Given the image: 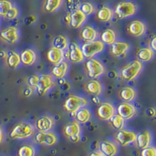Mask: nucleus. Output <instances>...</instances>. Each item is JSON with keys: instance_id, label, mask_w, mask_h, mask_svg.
Wrapping results in <instances>:
<instances>
[{"instance_id": "1", "label": "nucleus", "mask_w": 156, "mask_h": 156, "mask_svg": "<svg viewBox=\"0 0 156 156\" xmlns=\"http://www.w3.org/2000/svg\"><path fill=\"white\" fill-rule=\"evenodd\" d=\"M34 133V126L27 122H20L11 130L9 136L12 139H27Z\"/></svg>"}, {"instance_id": "2", "label": "nucleus", "mask_w": 156, "mask_h": 156, "mask_svg": "<svg viewBox=\"0 0 156 156\" xmlns=\"http://www.w3.org/2000/svg\"><path fill=\"white\" fill-rule=\"evenodd\" d=\"M142 63L138 60H135L127 64L122 68L120 72L121 77L125 80L130 81L137 76L142 69Z\"/></svg>"}, {"instance_id": "3", "label": "nucleus", "mask_w": 156, "mask_h": 156, "mask_svg": "<svg viewBox=\"0 0 156 156\" xmlns=\"http://www.w3.org/2000/svg\"><path fill=\"white\" fill-rule=\"evenodd\" d=\"M80 48L84 58H91L103 51V49L105 48V44L101 41L95 40L90 42H86L82 45Z\"/></svg>"}, {"instance_id": "4", "label": "nucleus", "mask_w": 156, "mask_h": 156, "mask_svg": "<svg viewBox=\"0 0 156 156\" xmlns=\"http://www.w3.org/2000/svg\"><path fill=\"white\" fill-rule=\"evenodd\" d=\"M136 9L137 7L133 2L122 1L116 5L115 13L119 18L123 19L134 15L136 12Z\"/></svg>"}, {"instance_id": "5", "label": "nucleus", "mask_w": 156, "mask_h": 156, "mask_svg": "<svg viewBox=\"0 0 156 156\" xmlns=\"http://www.w3.org/2000/svg\"><path fill=\"white\" fill-rule=\"evenodd\" d=\"M87 104L85 98L76 95H70L64 103V108L70 112H76L80 108H83Z\"/></svg>"}, {"instance_id": "6", "label": "nucleus", "mask_w": 156, "mask_h": 156, "mask_svg": "<svg viewBox=\"0 0 156 156\" xmlns=\"http://www.w3.org/2000/svg\"><path fill=\"white\" fill-rule=\"evenodd\" d=\"M86 69L87 70V75L91 79H95L101 76L105 72V67L99 61L90 58L86 62Z\"/></svg>"}, {"instance_id": "7", "label": "nucleus", "mask_w": 156, "mask_h": 156, "mask_svg": "<svg viewBox=\"0 0 156 156\" xmlns=\"http://www.w3.org/2000/svg\"><path fill=\"white\" fill-rule=\"evenodd\" d=\"M136 136V134L134 132L122 129L115 133V139L119 145L127 146L135 142Z\"/></svg>"}, {"instance_id": "8", "label": "nucleus", "mask_w": 156, "mask_h": 156, "mask_svg": "<svg viewBox=\"0 0 156 156\" xmlns=\"http://www.w3.org/2000/svg\"><path fill=\"white\" fill-rule=\"evenodd\" d=\"M34 141L38 144L52 146L57 142V136L51 132H38L34 136Z\"/></svg>"}, {"instance_id": "9", "label": "nucleus", "mask_w": 156, "mask_h": 156, "mask_svg": "<svg viewBox=\"0 0 156 156\" xmlns=\"http://www.w3.org/2000/svg\"><path fill=\"white\" fill-rule=\"evenodd\" d=\"M53 82L51 76L48 74H41L39 76L38 82H37V92L39 95H44L46 94V92L52 87Z\"/></svg>"}, {"instance_id": "10", "label": "nucleus", "mask_w": 156, "mask_h": 156, "mask_svg": "<svg viewBox=\"0 0 156 156\" xmlns=\"http://www.w3.org/2000/svg\"><path fill=\"white\" fill-rule=\"evenodd\" d=\"M0 37L2 41L9 44H14L19 39V31L15 27H9L2 30L0 33Z\"/></svg>"}, {"instance_id": "11", "label": "nucleus", "mask_w": 156, "mask_h": 156, "mask_svg": "<svg viewBox=\"0 0 156 156\" xmlns=\"http://www.w3.org/2000/svg\"><path fill=\"white\" fill-rule=\"evenodd\" d=\"M136 113V109L132 104L129 102H123L117 108V114L124 119L133 118Z\"/></svg>"}, {"instance_id": "12", "label": "nucleus", "mask_w": 156, "mask_h": 156, "mask_svg": "<svg viewBox=\"0 0 156 156\" xmlns=\"http://www.w3.org/2000/svg\"><path fill=\"white\" fill-rule=\"evenodd\" d=\"M115 108L110 103H103L98 108L97 113L102 120H109L115 115Z\"/></svg>"}, {"instance_id": "13", "label": "nucleus", "mask_w": 156, "mask_h": 156, "mask_svg": "<svg viewBox=\"0 0 156 156\" xmlns=\"http://www.w3.org/2000/svg\"><path fill=\"white\" fill-rule=\"evenodd\" d=\"M67 57L71 62H75V63L82 62L84 59V56L82 53L81 48L80 46H78L76 43H73L69 45Z\"/></svg>"}, {"instance_id": "14", "label": "nucleus", "mask_w": 156, "mask_h": 156, "mask_svg": "<svg viewBox=\"0 0 156 156\" xmlns=\"http://www.w3.org/2000/svg\"><path fill=\"white\" fill-rule=\"evenodd\" d=\"M53 124L54 121L51 117L44 115L36 120L35 127L39 132H48L52 128Z\"/></svg>"}, {"instance_id": "15", "label": "nucleus", "mask_w": 156, "mask_h": 156, "mask_svg": "<svg viewBox=\"0 0 156 156\" xmlns=\"http://www.w3.org/2000/svg\"><path fill=\"white\" fill-rule=\"evenodd\" d=\"M86 18H87V16L84 13H83L80 9H78L71 12L70 23L69 24L71 25V27L73 28H79L84 23Z\"/></svg>"}, {"instance_id": "16", "label": "nucleus", "mask_w": 156, "mask_h": 156, "mask_svg": "<svg viewBox=\"0 0 156 156\" xmlns=\"http://www.w3.org/2000/svg\"><path fill=\"white\" fill-rule=\"evenodd\" d=\"M135 141L136 142V145L140 149H144L148 147L151 141V133L147 130L140 132L136 135Z\"/></svg>"}, {"instance_id": "17", "label": "nucleus", "mask_w": 156, "mask_h": 156, "mask_svg": "<svg viewBox=\"0 0 156 156\" xmlns=\"http://www.w3.org/2000/svg\"><path fill=\"white\" fill-rule=\"evenodd\" d=\"M100 151L105 156H115L118 152V147L111 141H102L99 145Z\"/></svg>"}, {"instance_id": "18", "label": "nucleus", "mask_w": 156, "mask_h": 156, "mask_svg": "<svg viewBox=\"0 0 156 156\" xmlns=\"http://www.w3.org/2000/svg\"><path fill=\"white\" fill-rule=\"evenodd\" d=\"M128 30H129V34H131L132 35L135 37H140L145 32L146 27L143 22L140 20H134L129 25Z\"/></svg>"}, {"instance_id": "19", "label": "nucleus", "mask_w": 156, "mask_h": 156, "mask_svg": "<svg viewBox=\"0 0 156 156\" xmlns=\"http://www.w3.org/2000/svg\"><path fill=\"white\" fill-rule=\"evenodd\" d=\"M47 58L50 62L55 65V64L63 61L64 52L62 50L52 47L48 50V53H47Z\"/></svg>"}, {"instance_id": "20", "label": "nucleus", "mask_w": 156, "mask_h": 156, "mask_svg": "<svg viewBox=\"0 0 156 156\" xmlns=\"http://www.w3.org/2000/svg\"><path fill=\"white\" fill-rule=\"evenodd\" d=\"M111 53L114 56H120L126 52L129 49V44L126 42H122V41H115L113 44H111Z\"/></svg>"}, {"instance_id": "21", "label": "nucleus", "mask_w": 156, "mask_h": 156, "mask_svg": "<svg viewBox=\"0 0 156 156\" xmlns=\"http://www.w3.org/2000/svg\"><path fill=\"white\" fill-rule=\"evenodd\" d=\"M20 62L25 66H31L34 63L37 58L36 53L31 49H26L20 55Z\"/></svg>"}, {"instance_id": "22", "label": "nucleus", "mask_w": 156, "mask_h": 156, "mask_svg": "<svg viewBox=\"0 0 156 156\" xmlns=\"http://www.w3.org/2000/svg\"><path fill=\"white\" fill-rule=\"evenodd\" d=\"M67 69V62L62 61V62L55 64V66L51 69V74L53 75L55 78H58V79L63 78L65 76V75L66 74Z\"/></svg>"}, {"instance_id": "23", "label": "nucleus", "mask_w": 156, "mask_h": 156, "mask_svg": "<svg viewBox=\"0 0 156 156\" xmlns=\"http://www.w3.org/2000/svg\"><path fill=\"white\" fill-rule=\"evenodd\" d=\"M20 55L14 51H9L6 55V63L11 69H16L20 64Z\"/></svg>"}, {"instance_id": "24", "label": "nucleus", "mask_w": 156, "mask_h": 156, "mask_svg": "<svg viewBox=\"0 0 156 156\" xmlns=\"http://www.w3.org/2000/svg\"><path fill=\"white\" fill-rule=\"evenodd\" d=\"M81 129L79 122H73L66 125L63 129V133L65 136L67 137H70L74 135H80Z\"/></svg>"}, {"instance_id": "25", "label": "nucleus", "mask_w": 156, "mask_h": 156, "mask_svg": "<svg viewBox=\"0 0 156 156\" xmlns=\"http://www.w3.org/2000/svg\"><path fill=\"white\" fill-rule=\"evenodd\" d=\"M80 35L83 40L87 42H90V41H95L98 37V32L94 27L87 26L82 30Z\"/></svg>"}, {"instance_id": "26", "label": "nucleus", "mask_w": 156, "mask_h": 156, "mask_svg": "<svg viewBox=\"0 0 156 156\" xmlns=\"http://www.w3.org/2000/svg\"><path fill=\"white\" fill-rule=\"evenodd\" d=\"M113 16V11L108 6H103L97 12V18L101 22H108Z\"/></svg>"}, {"instance_id": "27", "label": "nucleus", "mask_w": 156, "mask_h": 156, "mask_svg": "<svg viewBox=\"0 0 156 156\" xmlns=\"http://www.w3.org/2000/svg\"><path fill=\"white\" fill-rule=\"evenodd\" d=\"M86 89H87V92L93 95L98 96L101 93V83L98 80H90V81L86 83Z\"/></svg>"}, {"instance_id": "28", "label": "nucleus", "mask_w": 156, "mask_h": 156, "mask_svg": "<svg viewBox=\"0 0 156 156\" xmlns=\"http://www.w3.org/2000/svg\"><path fill=\"white\" fill-rule=\"evenodd\" d=\"M75 117H76V122L81 123V124H84V123L89 122L90 117H91V114H90L89 109L83 107L76 112Z\"/></svg>"}, {"instance_id": "29", "label": "nucleus", "mask_w": 156, "mask_h": 156, "mask_svg": "<svg viewBox=\"0 0 156 156\" xmlns=\"http://www.w3.org/2000/svg\"><path fill=\"white\" fill-rule=\"evenodd\" d=\"M119 97L124 102H129L136 97V91L132 87H123L119 92Z\"/></svg>"}, {"instance_id": "30", "label": "nucleus", "mask_w": 156, "mask_h": 156, "mask_svg": "<svg viewBox=\"0 0 156 156\" xmlns=\"http://www.w3.org/2000/svg\"><path fill=\"white\" fill-rule=\"evenodd\" d=\"M101 40L104 44L111 45L116 41V34L112 29H106L101 34Z\"/></svg>"}, {"instance_id": "31", "label": "nucleus", "mask_w": 156, "mask_h": 156, "mask_svg": "<svg viewBox=\"0 0 156 156\" xmlns=\"http://www.w3.org/2000/svg\"><path fill=\"white\" fill-rule=\"evenodd\" d=\"M153 55H154V51L150 48H140L137 51V58L139 60L142 61V62L150 61L153 58Z\"/></svg>"}, {"instance_id": "32", "label": "nucleus", "mask_w": 156, "mask_h": 156, "mask_svg": "<svg viewBox=\"0 0 156 156\" xmlns=\"http://www.w3.org/2000/svg\"><path fill=\"white\" fill-rule=\"evenodd\" d=\"M52 47L64 51L68 47V41L65 36L58 35L54 38L52 41Z\"/></svg>"}, {"instance_id": "33", "label": "nucleus", "mask_w": 156, "mask_h": 156, "mask_svg": "<svg viewBox=\"0 0 156 156\" xmlns=\"http://www.w3.org/2000/svg\"><path fill=\"white\" fill-rule=\"evenodd\" d=\"M62 0H46L44 3V10L48 12H53L56 11L62 5Z\"/></svg>"}, {"instance_id": "34", "label": "nucleus", "mask_w": 156, "mask_h": 156, "mask_svg": "<svg viewBox=\"0 0 156 156\" xmlns=\"http://www.w3.org/2000/svg\"><path fill=\"white\" fill-rule=\"evenodd\" d=\"M109 120L110 122H111L112 126H113L115 129H118V130L123 129V127H124L125 119H123L122 117H121L119 115H118V114L114 115Z\"/></svg>"}, {"instance_id": "35", "label": "nucleus", "mask_w": 156, "mask_h": 156, "mask_svg": "<svg viewBox=\"0 0 156 156\" xmlns=\"http://www.w3.org/2000/svg\"><path fill=\"white\" fill-rule=\"evenodd\" d=\"M35 155V149L31 145L22 146L18 151V156H34Z\"/></svg>"}, {"instance_id": "36", "label": "nucleus", "mask_w": 156, "mask_h": 156, "mask_svg": "<svg viewBox=\"0 0 156 156\" xmlns=\"http://www.w3.org/2000/svg\"><path fill=\"white\" fill-rule=\"evenodd\" d=\"M12 5L8 0H0V16L5 17Z\"/></svg>"}, {"instance_id": "37", "label": "nucleus", "mask_w": 156, "mask_h": 156, "mask_svg": "<svg viewBox=\"0 0 156 156\" xmlns=\"http://www.w3.org/2000/svg\"><path fill=\"white\" fill-rule=\"evenodd\" d=\"M83 13L86 15V16H89V15L92 14L94 11V6L93 4H91L90 2H83L81 5H80V8Z\"/></svg>"}, {"instance_id": "38", "label": "nucleus", "mask_w": 156, "mask_h": 156, "mask_svg": "<svg viewBox=\"0 0 156 156\" xmlns=\"http://www.w3.org/2000/svg\"><path fill=\"white\" fill-rule=\"evenodd\" d=\"M140 156H156V150L154 147H145L144 149H141L140 151Z\"/></svg>"}, {"instance_id": "39", "label": "nucleus", "mask_w": 156, "mask_h": 156, "mask_svg": "<svg viewBox=\"0 0 156 156\" xmlns=\"http://www.w3.org/2000/svg\"><path fill=\"white\" fill-rule=\"evenodd\" d=\"M80 5V0H67V7L72 12L79 9Z\"/></svg>"}, {"instance_id": "40", "label": "nucleus", "mask_w": 156, "mask_h": 156, "mask_svg": "<svg viewBox=\"0 0 156 156\" xmlns=\"http://www.w3.org/2000/svg\"><path fill=\"white\" fill-rule=\"evenodd\" d=\"M38 78L39 76H36V75H32V76H29L27 79V84L29 87H31L32 89H36L37 82H38Z\"/></svg>"}, {"instance_id": "41", "label": "nucleus", "mask_w": 156, "mask_h": 156, "mask_svg": "<svg viewBox=\"0 0 156 156\" xmlns=\"http://www.w3.org/2000/svg\"><path fill=\"white\" fill-rule=\"evenodd\" d=\"M19 15V9H17V7L16 6H12L9 11L8 12V13L6 14L5 17L9 20H14L15 18L17 17V16Z\"/></svg>"}, {"instance_id": "42", "label": "nucleus", "mask_w": 156, "mask_h": 156, "mask_svg": "<svg viewBox=\"0 0 156 156\" xmlns=\"http://www.w3.org/2000/svg\"><path fill=\"white\" fill-rule=\"evenodd\" d=\"M32 93H33V89L30 87L25 88L24 90H23V94H24L26 97H30L32 94Z\"/></svg>"}, {"instance_id": "43", "label": "nucleus", "mask_w": 156, "mask_h": 156, "mask_svg": "<svg viewBox=\"0 0 156 156\" xmlns=\"http://www.w3.org/2000/svg\"><path fill=\"white\" fill-rule=\"evenodd\" d=\"M150 47H151V49L153 51H154L156 50V37H153V38L151 39V42H150Z\"/></svg>"}, {"instance_id": "44", "label": "nucleus", "mask_w": 156, "mask_h": 156, "mask_svg": "<svg viewBox=\"0 0 156 156\" xmlns=\"http://www.w3.org/2000/svg\"><path fill=\"white\" fill-rule=\"evenodd\" d=\"M69 140H71L73 143H77V142L80 141V135H74V136H72L70 137H69Z\"/></svg>"}, {"instance_id": "45", "label": "nucleus", "mask_w": 156, "mask_h": 156, "mask_svg": "<svg viewBox=\"0 0 156 156\" xmlns=\"http://www.w3.org/2000/svg\"><path fill=\"white\" fill-rule=\"evenodd\" d=\"M35 20H36L35 16H33V15H31V16H27V19H26V22H27V24H30V23H34V22L35 21Z\"/></svg>"}, {"instance_id": "46", "label": "nucleus", "mask_w": 156, "mask_h": 156, "mask_svg": "<svg viewBox=\"0 0 156 156\" xmlns=\"http://www.w3.org/2000/svg\"><path fill=\"white\" fill-rule=\"evenodd\" d=\"M70 15H71L70 12H68L66 14V16H64L63 20H64V22L66 23V24H69V23H70Z\"/></svg>"}, {"instance_id": "47", "label": "nucleus", "mask_w": 156, "mask_h": 156, "mask_svg": "<svg viewBox=\"0 0 156 156\" xmlns=\"http://www.w3.org/2000/svg\"><path fill=\"white\" fill-rule=\"evenodd\" d=\"M154 109L153 108H150L147 110V114L149 115V116H154Z\"/></svg>"}, {"instance_id": "48", "label": "nucleus", "mask_w": 156, "mask_h": 156, "mask_svg": "<svg viewBox=\"0 0 156 156\" xmlns=\"http://www.w3.org/2000/svg\"><path fill=\"white\" fill-rule=\"evenodd\" d=\"M89 156H105L101 151H93L89 154Z\"/></svg>"}, {"instance_id": "49", "label": "nucleus", "mask_w": 156, "mask_h": 156, "mask_svg": "<svg viewBox=\"0 0 156 156\" xmlns=\"http://www.w3.org/2000/svg\"><path fill=\"white\" fill-rule=\"evenodd\" d=\"M3 138H4L3 132H2V127H1V126H0V144H2V141H3Z\"/></svg>"}, {"instance_id": "50", "label": "nucleus", "mask_w": 156, "mask_h": 156, "mask_svg": "<svg viewBox=\"0 0 156 156\" xmlns=\"http://www.w3.org/2000/svg\"><path fill=\"white\" fill-rule=\"evenodd\" d=\"M7 55V53H6V51H0V58H4L6 57Z\"/></svg>"}, {"instance_id": "51", "label": "nucleus", "mask_w": 156, "mask_h": 156, "mask_svg": "<svg viewBox=\"0 0 156 156\" xmlns=\"http://www.w3.org/2000/svg\"><path fill=\"white\" fill-rule=\"evenodd\" d=\"M92 101H94V102L95 103V104H99V102H100L99 98H98V97H94V98H93Z\"/></svg>"}]
</instances>
